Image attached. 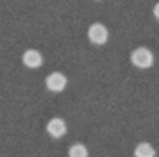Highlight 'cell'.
<instances>
[{"label": "cell", "mask_w": 159, "mask_h": 157, "mask_svg": "<svg viewBox=\"0 0 159 157\" xmlns=\"http://www.w3.org/2000/svg\"><path fill=\"white\" fill-rule=\"evenodd\" d=\"M46 87L51 92H61L66 87V77L61 72H52L46 77Z\"/></svg>", "instance_id": "cell-3"}, {"label": "cell", "mask_w": 159, "mask_h": 157, "mask_svg": "<svg viewBox=\"0 0 159 157\" xmlns=\"http://www.w3.org/2000/svg\"><path fill=\"white\" fill-rule=\"evenodd\" d=\"M68 157H89V152L86 145L82 143H74L68 148Z\"/></svg>", "instance_id": "cell-7"}, {"label": "cell", "mask_w": 159, "mask_h": 157, "mask_svg": "<svg viewBox=\"0 0 159 157\" xmlns=\"http://www.w3.org/2000/svg\"><path fill=\"white\" fill-rule=\"evenodd\" d=\"M88 37L93 44L103 46V44H107V40H108V30H107V26L102 25V23H93L88 30Z\"/></svg>", "instance_id": "cell-2"}, {"label": "cell", "mask_w": 159, "mask_h": 157, "mask_svg": "<svg viewBox=\"0 0 159 157\" xmlns=\"http://www.w3.org/2000/svg\"><path fill=\"white\" fill-rule=\"evenodd\" d=\"M42 54L35 49H28V51L23 52V65L28 66V68H39V66L42 65Z\"/></svg>", "instance_id": "cell-5"}, {"label": "cell", "mask_w": 159, "mask_h": 157, "mask_svg": "<svg viewBox=\"0 0 159 157\" xmlns=\"http://www.w3.org/2000/svg\"><path fill=\"white\" fill-rule=\"evenodd\" d=\"M154 18L157 19V21H159V2H157V4L154 5Z\"/></svg>", "instance_id": "cell-8"}, {"label": "cell", "mask_w": 159, "mask_h": 157, "mask_svg": "<svg viewBox=\"0 0 159 157\" xmlns=\"http://www.w3.org/2000/svg\"><path fill=\"white\" fill-rule=\"evenodd\" d=\"M133 154H135V157H156L154 147L150 143H147V141H142V143L136 145Z\"/></svg>", "instance_id": "cell-6"}, {"label": "cell", "mask_w": 159, "mask_h": 157, "mask_svg": "<svg viewBox=\"0 0 159 157\" xmlns=\"http://www.w3.org/2000/svg\"><path fill=\"white\" fill-rule=\"evenodd\" d=\"M131 63L140 70H147L154 65V54L147 47H136L131 52Z\"/></svg>", "instance_id": "cell-1"}, {"label": "cell", "mask_w": 159, "mask_h": 157, "mask_svg": "<svg viewBox=\"0 0 159 157\" xmlns=\"http://www.w3.org/2000/svg\"><path fill=\"white\" fill-rule=\"evenodd\" d=\"M46 131L49 133V136H52V138H63L66 134V124H65V120L60 119V117H52L49 122H47L46 126Z\"/></svg>", "instance_id": "cell-4"}]
</instances>
